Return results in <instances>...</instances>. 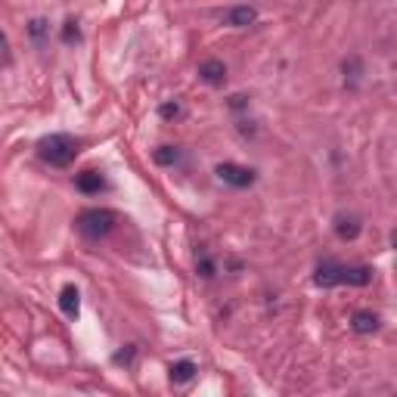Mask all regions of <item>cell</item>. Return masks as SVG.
<instances>
[{
  "label": "cell",
  "mask_w": 397,
  "mask_h": 397,
  "mask_svg": "<svg viewBox=\"0 0 397 397\" xmlns=\"http://www.w3.org/2000/svg\"><path fill=\"white\" fill-rule=\"evenodd\" d=\"M38 156L47 165H53V168H65L78 156V140L69 137V134H50V137H44L38 143Z\"/></svg>",
  "instance_id": "obj_1"
},
{
  "label": "cell",
  "mask_w": 397,
  "mask_h": 397,
  "mask_svg": "<svg viewBox=\"0 0 397 397\" xmlns=\"http://www.w3.org/2000/svg\"><path fill=\"white\" fill-rule=\"evenodd\" d=\"M115 211L109 208H87L78 215V221H75V227H78V233L84 236V239H106V236L115 230Z\"/></svg>",
  "instance_id": "obj_2"
},
{
  "label": "cell",
  "mask_w": 397,
  "mask_h": 397,
  "mask_svg": "<svg viewBox=\"0 0 397 397\" xmlns=\"http://www.w3.org/2000/svg\"><path fill=\"white\" fill-rule=\"evenodd\" d=\"M217 180L227 183V187L245 189V187H252V183H254V171L242 168V165H233V162H224V165H217Z\"/></svg>",
  "instance_id": "obj_3"
},
{
  "label": "cell",
  "mask_w": 397,
  "mask_h": 397,
  "mask_svg": "<svg viewBox=\"0 0 397 397\" xmlns=\"http://www.w3.org/2000/svg\"><path fill=\"white\" fill-rule=\"evenodd\" d=\"M341 274H345V264H339V261H320L313 282H317L320 289H333L341 282Z\"/></svg>",
  "instance_id": "obj_4"
},
{
  "label": "cell",
  "mask_w": 397,
  "mask_h": 397,
  "mask_svg": "<svg viewBox=\"0 0 397 397\" xmlns=\"http://www.w3.org/2000/svg\"><path fill=\"white\" fill-rule=\"evenodd\" d=\"M199 78H202L205 84L221 87L224 78H227V65H224L221 59H205V62L199 65Z\"/></svg>",
  "instance_id": "obj_5"
},
{
  "label": "cell",
  "mask_w": 397,
  "mask_h": 397,
  "mask_svg": "<svg viewBox=\"0 0 397 397\" xmlns=\"http://www.w3.org/2000/svg\"><path fill=\"white\" fill-rule=\"evenodd\" d=\"M59 307H62V313H65L69 320L78 317V311H81V295H78V289H75V286H62V292H59Z\"/></svg>",
  "instance_id": "obj_6"
},
{
  "label": "cell",
  "mask_w": 397,
  "mask_h": 397,
  "mask_svg": "<svg viewBox=\"0 0 397 397\" xmlns=\"http://www.w3.org/2000/svg\"><path fill=\"white\" fill-rule=\"evenodd\" d=\"M351 329L354 333H360V335H372L378 329V313H372V311H357L351 317Z\"/></svg>",
  "instance_id": "obj_7"
},
{
  "label": "cell",
  "mask_w": 397,
  "mask_h": 397,
  "mask_svg": "<svg viewBox=\"0 0 397 397\" xmlns=\"http://www.w3.org/2000/svg\"><path fill=\"white\" fill-rule=\"evenodd\" d=\"M335 233H339V239H357L360 236V217L357 215H339L335 217Z\"/></svg>",
  "instance_id": "obj_8"
},
{
  "label": "cell",
  "mask_w": 397,
  "mask_h": 397,
  "mask_svg": "<svg viewBox=\"0 0 397 397\" xmlns=\"http://www.w3.org/2000/svg\"><path fill=\"white\" fill-rule=\"evenodd\" d=\"M75 187L81 193H99V189H106V177L99 171H84V174L75 177Z\"/></svg>",
  "instance_id": "obj_9"
},
{
  "label": "cell",
  "mask_w": 397,
  "mask_h": 397,
  "mask_svg": "<svg viewBox=\"0 0 397 397\" xmlns=\"http://www.w3.org/2000/svg\"><path fill=\"white\" fill-rule=\"evenodd\" d=\"M254 19H258V13H254L252 7H233V10H227V13H224V22H227V25H236V28L252 25Z\"/></svg>",
  "instance_id": "obj_10"
},
{
  "label": "cell",
  "mask_w": 397,
  "mask_h": 397,
  "mask_svg": "<svg viewBox=\"0 0 397 397\" xmlns=\"http://www.w3.org/2000/svg\"><path fill=\"white\" fill-rule=\"evenodd\" d=\"M193 376H195V363H193V360H177V363H171V382H174V385L193 382Z\"/></svg>",
  "instance_id": "obj_11"
},
{
  "label": "cell",
  "mask_w": 397,
  "mask_h": 397,
  "mask_svg": "<svg viewBox=\"0 0 397 397\" xmlns=\"http://www.w3.org/2000/svg\"><path fill=\"white\" fill-rule=\"evenodd\" d=\"M370 280H372L370 267H345V274H341V282H348V286H366Z\"/></svg>",
  "instance_id": "obj_12"
},
{
  "label": "cell",
  "mask_w": 397,
  "mask_h": 397,
  "mask_svg": "<svg viewBox=\"0 0 397 397\" xmlns=\"http://www.w3.org/2000/svg\"><path fill=\"white\" fill-rule=\"evenodd\" d=\"M156 165H174L177 158H180V152H177V146H162V149H156Z\"/></svg>",
  "instance_id": "obj_13"
},
{
  "label": "cell",
  "mask_w": 397,
  "mask_h": 397,
  "mask_svg": "<svg viewBox=\"0 0 397 397\" xmlns=\"http://www.w3.org/2000/svg\"><path fill=\"white\" fill-rule=\"evenodd\" d=\"M7 65H13V56H10V40H7V34L0 32V69H7Z\"/></svg>",
  "instance_id": "obj_14"
},
{
  "label": "cell",
  "mask_w": 397,
  "mask_h": 397,
  "mask_svg": "<svg viewBox=\"0 0 397 397\" xmlns=\"http://www.w3.org/2000/svg\"><path fill=\"white\" fill-rule=\"evenodd\" d=\"M199 274H202L205 280H211V276H215V261H211V258H199Z\"/></svg>",
  "instance_id": "obj_15"
},
{
  "label": "cell",
  "mask_w": 397,
  "mask_h": 397,
  "mask_svg": "<svg viewBox=\"0 0 397 397\" xmlns=\"http://www.w3.org/2000/svg\"><path fill=\"white\" fill-rule=\"evenodd\" d=\"M62 40H65V44H72V40H78V25H75V22H65V28H62Z\"/></svg>",
  "instance_id": "obj_16"
},
{
  "label": "cell",
  "mask_w": 397,
  "mask_h": 397,
  "mask_svg": "<svg viewBox=\"0 0 397 397\" xmlns=\"http://www.w3.org/2000/svg\"><path fill=\"white\" fill-rule=\"evenodd\" d=\"M177 115H180V106H177V103H165L162 106V118H177Z\"/></svg>",
  "instance_id": "obj_17"
}]
</instances>
